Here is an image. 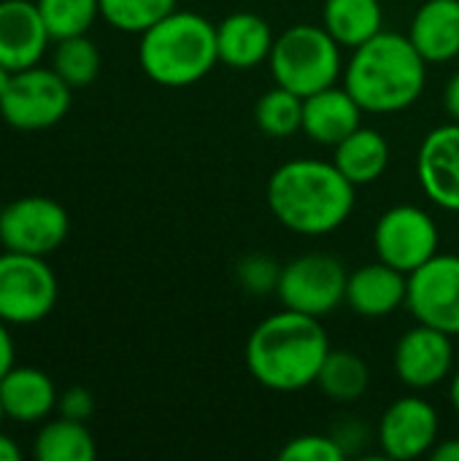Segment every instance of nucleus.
<instances>
[{
	"label": "nucleus",
	"instance_id": "1",
	"mask_svg": "<svg viewBox=\"0 0 459 461\" xmlns=\"http://www.w3.org/2000/svg\"><path fill=\"white\" fill-rule=\"evenodd\" d=\"M357 186L325 159H289L268 178V208L295 235L322 238L346 224L354 211Z\"/></svg>",
	"mask_w": 459,
	"mask_h": 461
},
{
	"label": "nucleus",
	"instance_id": "2",
	"mask_svg": "<svg viewBox=\"0 0 459 461\" xmlns=\"http://www.w3.org/2000/svg\"><path fill=\"white\" fill-rule=\"evenodd\" d=\"M327 354L330 338L322 319L289 308L262 319L246 340V367L252 378L271 392L314 386Z\"/></svg>",
	"mask_w": 459,
	"mask_h": 461
},
{
	"label": "nucleus",
	"instance_id": "3",
	"mask_svg": "<svg viewBox=\"0 0 459 461\" xmlns=\"http://www.w3.org/2000/svg\"><path fill=\"white\" fill-rule=\"evenodd\" d=\"M427 84V59L409 35L381 30L352 49L344 86L368 113H398L411 108Z\"/></svg>",
	"mask_w": 459,
	"mask_h": 461
},
{
	"label": "nucleus",
	"instance_id": "4",
	"mask_svg": "<svg viewBox=\"0 0 459 461\" xmlns=\"http://www.w3.org/2000/svg\"><path fill=\"white\" fill-rule=\"evenodd\" d=\"M138 62L141 70L160 86H192L219 62L216 24L195 11L176 8L141 32Z\"/></svg>",
	"mask_w": 459,
	"mask_h": 461
},
{
	"label": "nucleus",
	"instance_id": "5",
	"mask_svg": "<svg viewBox=\"0 0 459 461\" xmlns=\"http://www.w3.org/2000/svg\"><path fill=\"white\" fill-rule=\"evenodd\" d=\"M341 49L325 24H292L273 41L268 57L273 81L300 97L322 92L344 76Z\"/></svg>",
	"mask_w": 459,
	"mask_h": 461
},
{
	"label": "nucleus",
	"instance_id": "6",
	"mask_svg": "<svg viewBox=\"0 0 459 461\" xmlns=\"http://www.w3.org/2000/svg\"><path fill=\"white\" fill-rule=\"evenodd\" d=\"M60 297V284L46 257L3 251L0 254V321L27 327L43 321Z\"/></svg>",
	"mask_w": 459,
	"mask_h": 461
},
{
	"label": "nucleus",
	"instance_id": "7",
	"mask_svg": "<svg viewBox=\"0 0 459 461\" xmlns=\"http://www.w3.org/2000/svg\"><path fill=\"white\" fill-rule=\"evenodd\" d=\"M70 89L54 68L16 70L0 97V116L8 127L22 132L49 130L70 111Z\"/></svg>",
	"mask_w": 459,
	"mask_h": 461
},
{
	"label": "nucleus",
	"instance_id": "8",
	"mask_svg": "<svg viewBox=\"0 0 459 461\" xmlns=\"http://www.w3.org/2000/svg\"><path fill=\"white\" fill-rule=\"evenodd\" d=\"M349 273L330 254H303L281 267L276 297L284 308L325 319L346 303Z\"/></svg>",
	"mask_w": 459,
	"mask_h": 461
},
{
	"label": "nucleus",
	"instance_id": "9",
	"mask_svg": "<svg viewBox=\"0 0 459 461\" xmlns=\"http://www.w3.org/2000/svg\"><path fill=\"white\" fill-rule=\"evenodd\" d=\"M441 232L436 219L419 205H392L373 227L376 257L400 273H414L438 254Z\"/></svg>",
	"mask_w": 459,
	"mask_h": 461
},
{
	"label": "nucleus",
	"instance_id": "10",
	"mask_svg": "<svg viewBox=\"0 0 459 461\" xmlns=\"http://www.w3.org/2000/svg\"><path fill=\"white\" fill-rule=\"evenodd\" d=\"M70 232L68 211L43 194L16 197L0 211V246L3 251L49 257Z\"/></svg>",
	"mask_w": 459,
	"mask_h": 461
},
{
	"label": "nucleus",
	"instance_id": "11",
	"mask_svg": "<svg viewBox=\"0 0 459 461\" xmlns=\"http://www.w3.org/2000/svg\"><path fill=\"white\" fill-rule=\"evenodd\" d=\"M406 308L417 324L436 327L452 338L459 335V257L436 254L409 273Z\"/></svg>",
	"mask_w": 459,
	"mask_h": 461
},
{
	"label": "nucleus",
	"instance_id": "12",
	"mask_svg": "<svg viewBox=\"0 0 459 461\" xmlns=\"http://www.w3.org/2000/svg\"><path fill=\"white\" fill-rule=\"evenodd\" d=\"M392 365H395V373L403 386H409L414 392L433 389V386L449 381L454 373L452 335H446L436 327H427V324H417L398 340Z\"/></svg>",
	"mask_w": 459,
	"mask_h": 461
},
{
	"label": "nucleus",
	"instance_id": "13",
	"mask_svg": "<svg viewBox=\"0 0 459 461\" xmlns=\"http://www.w3.org/2000/svg\"><path fill=\"white\" fill-rule=\"evenodd\" d=\"M438 411L425 397L395 400L379 421V448L387 459H419L433 451L438 440Z\"/></svg>",
	"mask_w": 459,
	"mask_h": 461
},
{
	"label": "nucleus",
	"instance_id": "14",
	"mask_svg": "<svg viewBox=\"0 0 459 461\" xmlns=\"http://www.w3.org/2000/svg\"><path fill=\"white\" fill-rule=\"evenodd\" d=\"M417 178L430 203L459 213V122L430 130L417 154Z\"/></svg>",
	"mask_w": 459,
	"mask_h": 461
},
{
	"label": "nucleus",
	"instance_id": "15",
	"mask_svg": "<svg viewBox=\"0 0 459 461\" xmlns=\"http://www.w3.org/2000/svg\"><path fill=\"white\" fill-rule=\"evenodd\" d=\"M51 35L43 24L38 3L0 0V65L11 73L41 62Z\"/></svg>",
	"mask_w": 459,
	"mask_h": 461
},
{
	"label": "nucleus",
	"instance_id": "16",
	"mask_svg": "<svg viewBox=\"0 0 459 461\" xmlns=\"http://www.w3.org/2000/svg\"><path fill=\"white\" fill-rule=\"evenodd\" d=\"M409 276L387 262L360 265L346 281V305L363 319H384L406 308Z\"/></svg>",
	"mask_w": 459,
	"mask_h": 461
},
{
	"label": "nucleus",
	"instance_id": "17",
	"mask_svg": "<svg viewBox=\"0 0 459 461\" xmlns=\"http://www.w3.org/2000/svg\"><path fill=\"white\" fill-rule=\"evenodd\" d=\"M363 105L352 97L346 86H327L303 97V127L306 138L319 146H338L357 127H363Z\"/></svg>",
	"mask_w": 459,
	"mask_h": 461
},
{
	"label": "nucleus",
	"instance_id": "18",
	"mask_svg": "<svg viewBox=\"0 0 459 461\" xmlns=\"http://www.w3.org/2000/svg\"><path fill=\"white\" fill-rule=\"evenodd\" d=\"M273 30L254 11H235L216 24L219 62L235 70H252L268 62L273 51Z\"/></svg>",
	"mask_w": 459,
	"mask_h": 461
},
{
	"label": "nucleus",
	"instance_id": "19",
	"mask_svg": "<svg viewBox=\"0 0 459 461\" xmlns=\"http://www.w3.org/2000/svg\"><path fill=\"white\" fill-rule=\"evenodd\" d=\"M57 386L38 367H11L0 381V402L16 424L46 421L57 411Z\"/></svg>",
	"mask_w": 459,
	"mask_h": 461
},
{
	"label": "nucleus",
	"instance_id": "20",
	"mask_svg": "<svg viewBox=\"0 0 459 461\" xmlns=\"http://www.w3.org/2000/svg\"><path fill=\"white\" fill-rule=\"evenodd\" d=\"M417 51L436 65L459 57V0H425L406 32Z\"/></svg>",
	"mask_w": 459,
	"mask_h": 461
},
{
	"label": "nucleus",
	"instance_id": "21",
	"mask_svg": "<svg viewBox=\"0 0 459 461\" xmlns=\"http://www.w3.org/2000/svg\"><path fill=\"white\" fill-rule=\"evenodd\" d=\"M333 151H335L333 154V165L354 186L376 184L387 173L390 157H392L387 138L379 130H371V127H357Z\"/></svg>",
	"mask_w": 459,
	"mask_h": 461
},
{
	"label": "nucleus",
	"instance_id": "22",
	"mask_svg": "<svg viewBox=\"0 0 459 461\" xmlns=\"http://www.w3.org/2000/svg\"><path fill=\"white\" fill-rule=\"evenodd\" d=\"M322 24L344 49H357L384 30V8L381 0H325Z\"/></svg>",
	"mask_w": 459,
	"mask_h": 461
},
{
	"label": "nucleus",
	"instance_id": "23",
	"mask_svg": "<svg viewBox=\"0 0 459 461\" xmlns=\"http://www.w3.org/2000/svg\"><path fill=\"white\" fill-rule=\"evenodd\" d=\"M314 386H319V392L333 402H357L371 386V367L354 351L330 348Z\"/></svg>",
	"mask_w": 459,
	"mask_h": 461
},
{
	"label": "nucleus",
	"instance_id": "24",
	"mask_svg": "<svg viewBox=\"0 0 459 461\" xmlns=\"http://www.w3.org/2000/svg\"><path fill=\"white\" fill-rule=\"evenodd\" d=\"M32 454L41 461H92L97 446L84 421L60 416L38 429Z\"/></svg>",
	"mask_w": 459,
	"mask_h": 461
},
{
	"label": "nucleus",
	"instance_id": "25",
	"mask_svg": "<svg viewBox=\"0 0 459 461\" xmlns=\"http://www.w3.org/2000/svg\"><path fill=\"white\" fill-rule=\"evenodd\" d=\"M254 122L268 138H292L303 127V97L276 84L257 100Z\"/></svg>",
	"mask_w": 459,
	"mask_h": 461
},
{
	"label": "nucleus",
	"instance_id": "26",
	"mask_svg": "<svg viewBox=\"0 0 459 461\" xmlns=\"http://www.w3.org/2000/svg\"><path fill=\"white\" fill-rule=\"evenodd\" d=\"M51 68L60 73V78L68 86H73V89L89 86L100 73V51H97L95 41L87 35L62 38V41H57Z\"/></svg>",
	"mask_w": 459,
	"mask_h": 461
},
{
	"label": "nucleus",
	"instance_id": "27",
	"mask_svg": "<svg viewBox=\"0 0 459 461\" xmlns=\"http://www.w3.org/2000/svg\"><path fill=\"white\" fill-rule=\"evenodd\" d=\"M51 41L87 35L100 16V0H35Z\"/></svg>",
	"mask_w": 459,
	"mask_h": 461
},
{
	"label": "nucleus",
	"instance_id": "28",
	"mask_svg": "<svg viewBox=\"0 0 459 461\" xmlns=\"http://www.w3.org/2000/svg\"><path fill=\"white\" fill-rule=\"evenodd\" d=\"M179 0H100V16L122 32H146L170 11Z\"/></svg>",
	"mask_w": 459,
	"mask_h": 461
},
{
	"label": "nucleus",
	"instance_id": "29",
	"mask_svg": "<svg viewBox=\"0 0 459 461\" xmlns=\"http://www.w3.org/2000/svg\"><path fill=\"white\" fill-rule=\"evenodd\" d=\"M281 461H344L346 451L333 435H300L292 438L281 451Z\"/></svg>",
	"mask_w": 459,
	"mask_h": 461
},
{
	"label": "nucleus",
	"instance_id": "30",
	"mask_svg": "<svg viewBox=\"0 0 459 461\" xmlns=\"http://www.w3.org/2000/svg\"><path fill=\"white\" fill-rule=\"evenodd\" d=\"M279 278H281V265L268 254H249L238 262V281L252 294L276 292Z\"/></svg>",
	"mask_w": 459,
	"mask_h": 461
},
{
	"label": "nucleus",
	"instance_id": "31",
	"mask_svg": "<svg viewBox=\"0 0 459 461\" xmlns=\"http://www.w3.org/2000/svg\"><path fill=\"white\" fill-rule=\"evenodd\" d=\"M57 411H60V416H65V419H73V421H84V424H87V421L92 419V413H95V397H92V392L84 389V386H70V389H65V392L60 394Z\"/></svg>",
	"mask_w": 459,
	"mask_h": 461
},
{
	"label": "nucleus",
	"instance_id": "32",
	"mask_svg": "<svg viewBox=\"0 0 459 461\" xmlns=\"http://www.w3.org/2000/svg\"><path fill=\"white\" fill-rule=\"evenodd\" d=\"M14 367V338L8 332V324L0 321V381Z\"/></svg>",
	"mask_w": 459,
	"mask_h": 461
},
{
	"label": "nucleus",
	"instance_id": "33",
	"mask_svg": "<svg viewBox=\"0 0 459 461\" xmlns=\"http://www.w3.org/2000/svg\"><path fill=\"white\" fill-rule=\"evenodd\" d=\"M444 105H446V113L452 116V122H459V70L449 78V84L444 89Z\"/></svg>",
	"mask_w": 459,
	"mask_h": 461
},
{
	"label": "nucleus",
	"instance_id": "34",
	"mask_svg": "<svg viewBox=\"0 0 459 461\" xmlns=\"http://www.w3.org/2000/svg\"><path fill=\"white\" fill-rule=\"evenodd\" d=\"M430 459L433 461H459V440H444V443H436L433 451H430Z\"/></svg>",
	"mask_w": 459,
	"mask_h": 461
},
{
	"label": "nucleus",
	"instance_id": "35",
	"mask_svg": "<svg viewBox=\"0 0 459 461\" xmlns=\"http://www.w3.org/2000/svg\"><path fill=\"white\" fill-rule=\"evenodd\" d=\"M0 461H22L19 446L8 435H3V432H0Z\"/></svg>",
	"mask_w": 459,
	"mask_h": 461
},
{
	"label": "nucleus",
	"instance_id": "36",
	"mask_svg": "<svg viewBox=\"0 0 459 461\" xmlns=\"http://www.w3.org/2000/svg\"><path fill=\"white\" fill-rule=\"evenodd\" d=\"M449 402H452V408L457 411L459 416V370L452 373V378H449Z\"/></svg>",
	"mask_w": 459,
	"mask_h": 461
},
{
	"label": "nucleus",
	"instance_id": "37",
	"mask_svg": "<svg viewBox=\"0 0 459 461\" xmlns=\"http://www.w3.org/2000/svg\"><path fill=\"white\" fill-rule=\"evenodd\" d=\"M11 70L5 68V65H0V97H3V92H5V86H8V81H11Z\"/></svg>",
	"mask_w": 459,
	"mask_h": 461
},
{
	"label": "nucleus",
	"instance_id": "38",
	"mask_svg": "<svg viewBox=\"0 0 459 461\" xmlns=\"http://www.w3.org/2000/svg\"><path fill=\"white\" fill-rule=\"evenodd\" d=\"M5 419H8V416H5V408H3V402H0V427H3Z\"/></svg>",
	"mask_w": 459,
	"mask_h": 461
}]
</instances>
